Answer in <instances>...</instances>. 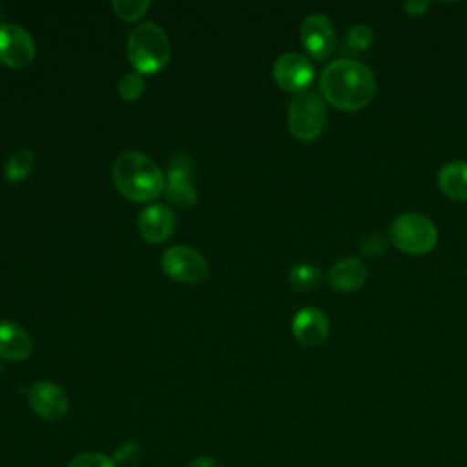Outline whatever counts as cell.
Returning a JSON list of instances; mask_svg holds the SVG:
<instances>
[{
  "label": "cell",
  "instance_id": "277c9868",
  "mask_svg": "<svg viewBox=\"0 0 467 467\" xmlns=\"http://www.w3.org/2000/svg\"><path fill=\"white\" fill-rule=\"evenodd\" d=\"M389 241L403 254L423 255L438 244V228L423 213H400L389 226Z\"/></svg>",
  "mask_w": 467,
  "mask_h": 467
},
{
  "label": "cell",
  "instance_id": "ac0fdd59",
  "mask_svg": "<svg viewBox=\"0 0 467 467\" xmlns=\"http://www.w3.org/2000/svg\"><path fill=\"white\" fill-rule=\"evenodd\" d=\"M321 270L310 263H297L288 272V281L297 292H310L321 283Z\"/></svg>",
  "mask_w": 467,
  "mask_h": 467
},
{
  "label": "cell",
  "instance_id": "ffe728a7",
  "mask_svg": "<svg viewBox=\"0 0 467 467\" xmlns=\"http://www.w3.org/2000/svg\"><path fill=\"white\" fill-rule=\"evenodd\" d=\"M144 77L137 71H130V73H124L120 78H119V84H117V91L120 95L122 100H137L142 93H144Z\"/></svg>",
  "mask_w": 467,
  "mask_h": 467
},
{
  "label": "cell",
  "instance_id": "3957f363",
  "mask_svg": "<svg viewBox=\"0 0 467 467\" xmlns=\"http://www.w3.org/2000/svg\"><path fill=\"white\" fill-rule=\"evenodd\" d=\"M128 58L137 73H157L170 60V38L155 22H142L128 35Z\"/></svg>",
  "mask_w": 467,
  "mask_h": 467
},
{
  "label": "cell",
  "instance_id": "7402d4cb",
  "mask_svg": "<svg viewBox=\"0 0 467 467\" xmlns=\"http://www.w3.org/2000/svg\"><path fill=\"white\" fill-rule=\"evenodd\" d=\"M389 246V239L381 232H368L359 239V250L365 255L376 257L381 255Z\"/></svg>",
  "mask_w": 467,
  "mask_h": 467
},
{
  "label": "cell",
  "instance_id": "5bb4252c",
  "mask_svg": "<svg viewBox=\"0 0 467 467\" xmlns=\"http://www.w3.org/2000/svg\"><path fill=\"white\" fill-rule=\"evenodd\" d=\"M367 265L354 255L339 259L328 272V285L339 294H352L359 290L367 281Z\"/></svg>",
  "mask_w": 467,
  "mask_h": 467
},
{
  "label": "cell",
  "instance_id": "9a60e30c",
  "mask_svg": "<svg viewBox=\"0 0 467 467\" xmlns=\"http://www.w3.org/2000/svg\"><path fill=\"white\" fill-rule=\"evenodd\" d=\"M33 350V339L20 325L2 319L0 321V358L20 361L26 359Z\"/></svg>",
  "mask_w": 467,
  "mask_h": 467
},
{
  "label": "cell",
  "instance_id": "e0dca14e",
  "mask_svg": "<svg viewBox=\"0 0 467 467\" xmlns=\"http://www.w3.org/2000/svg\"><path fill=\"white\" fill-rule=\"evenodd\" d=\"M35 162V153L29 148H20L7 157L4 164V175L11 182H20L33 171Z\"/></svg>",
  "mask_w": 467,
  "mask_h": 467
},
{
  "label": "cell",
  "instance_id": "603a6c76",
  "mask_svg": "<svg viewBox=\"0 0 467 467\" xmlns=\"http://www.w3.org/2000/svg\"><path fill=\"white\" fill-rule=\"evenodd\" d=\"M67 467H117L115 462L104 454L99 452H84L75 456Z\"/></svg>",
  "mask_w": 467,
  "mask_h": 467
},
{
  "label": "cell",
  "instance_id": "9c48e42d",
  "mask_svg": "<svg viewBox=\"0 0 467 467\" xmlns=\"http://www.w3.org/2000/svg\"><path fill=\"white\" fill-rule=\"evenodd\" d=\"M301 44L312 58H327L336 46V33L330 18L321 13H312L299 26Z\"/></svg>",
  "mask_w": 467,
  "mask_h": 467
},
{
  "label": "cell",
  "instance_id": "8fae6325",
  "mask_svg": "<svg viewBox=\"0 0 467 467\" xmlns=\"http://www.w3.org/2000/svg\"><path fill=\"white\" fill-rule=\"evenodd\" d=\"M27 400L31 409L44 420H60L69 407L64 389L51 381H35L27 389Z\"/></svg>",
  "mask_w": 467,
  "mask_h": 467
},
{
  "label": "cell",
  "instance_id": "7c38bea8",
  "mask_svg": "<svg viewBox=\"0 0 467 467\" xmlns=\"http://www.w3.org/2000/svg\"><path fill=\"white\" fill-rule=\"evenodd\" d=\"M330 325L323 310L316 306L301 308L292 319V334L305 347H317L328 336Z\"/></svg>",
  "mask_w": 467,
  "mask_h": 467
},
{
  "label": "cell",
  "instance_id": "d4e9b609",
  "mask_svg": "<svg viewBox=\"0 0 467 467\" xmlns=\"http://www.w3.org/2000/svg\"><path fill=\"white\" fill-rule=\"evenodd\" d=\"M188 467H223L217 460L210 458V456H201V458H195L188 463Z\"/></svg>",
  "mask_w": 467,
  "mask_h": 467
},
{
  "label": "cell",
  "instance_id": "4fadbf2b",
  "mask_svg": "<svg viewBox=\"0 0 467 467\" xmlns=\"http://www.w3.org/2000/svg\"><path fill=\"white\" fill-rule=\"evenodd\" d=\"M137 228L146 241L162 243L175 230V215L166 204H148L137 217Z\"/></svg>",
  "mask_w": 467,
  "mask_h": 467
},
{
  "label": "cell",
  "instance_id": "6da1fadb",
  "mask_svg": "<svg viewBox=\"0 0 467 467\" xmlns=\"http://www.w3.org/2000/svg\"><path fill=\"white\" fill-rule=\"evenodd\" d=\"M319 88L323 99L341 111H358L376 95V77L368 66L352 58H337L323 67Z\"/></svg>",
  "mask_w": 467,
  "mask_h": 467
},
{
  "label": "cell",
  "instance_id": "30bf717a",
  "mask_svg": "<svg viewBox=\"0 0 467 467\" xmlns=\"http://www.w3.org/2000/svg\"><path fill=\"white\" fill-rule=\"evenodd\" d=\"M193 161L186 153H177L171 157L166 173V195L177 206H192L197 201V192L192 184Z\"/></svg>",
  "mask_w": 467,
  "mask_h": 467
},
{
  "label": "cell",
  "instance_id": "52a82bcc",
  "mask_svg": "<svg viewBox=\"0 0 467 467\" xmlns=\"http://www.w3.org/2000/svg\"><path fill=\"white\" fill-rule=\"evenodd\" d=\"M314 64L301 53L288 51L277 57L272 67L274 80L277 86L290 93H303L314 80Z\"/></svg>",
  "mask_w": 467,
  "mask_h": 467
},
{
  "label": "cell",
  "instance_id": "d6986e66",
  "mask_svg": "<svg viewBox=\"0 0 467 467\" xmlns=\"http://www.w3.org/2000/svg\"><path fill=\"white\" fill-rule=\"evenodd\" d=\"M150 5H151L150 0H113L111 2L115 15L124 22L139 20L150 9Z\"/></svg>",
  "mask_w": 467,
  "mask_h": 467
},
{
  "label": "cell",
  "instance_id": "5b68a950",
  "mask_svg": "<svg viewBox=\"0 0 467 467\" xmlns=\"http://www.w3.org/2000/svg\"><path fill=\"white\" fill-rule=\"evenodd\" d=\"M286 124L290 133L303 142L317 139L327 124V104L317 93L303 91L296 95L286 111Z\"/></svg>",
  "mask_w": 467,
  "mask_h": 467
},
{
  "label": "cell",
  "instance_id": "ba28073f",
  "mask_svg": "<svg viewBox=\"0 0 467 467\" xmlns=\"http://www.w3.org/2000/svg\"><path fill=\"white\" fill-rule=\"evenodd\" d=\"M36 53V44L31 33L15 24L2 22L0 24V62L9 67H24L27 66Z\"/></svg>",
  "mask_w": 467,
  "mask_h": 467
},
{
  "label": "cell",
  "instance_id": "44dd1931",
  "mask_svg": "<svg viewBox=\"0 0 467 467\" xmlns=\"http://www.w3.org/2000/svg\"><path fill=\"white\" fill-rule=\"evenodd\" d=\"M347 44L356 51H365L374 42V31L367 24H354L347 29Z\"/></svg>",
  "mask_w": 467,
  "mask_h": 467
},
{
  "label": "cell",
  "instance_id": "7a4b0ae2",
  "mask_svg": "<svg viewBox=\"0 0 467 467\" xmlns=\"http://www.w3.org/2000/svg\"><path fill=\"white\" fill-rule=\"evenodd\" d=\"M111 175L117 190L135 202L155 199L166 184L162 170L146 153L137 150L122 151L111 166Z\"/></svg>",
  "mask_w": 467,
  "mask_h": 467
},
{
  "label": "cell",
  "instance_id": "2e32d148",
  "mask_svg": "<svg viewBox=\"0 0 467 467\" xmlns=\"http://www.w3.org/2000/svg\"><path fill=\"white\" fill-rule=\"evenodd\" d=\"M438 188L452 201L467 202V161H451L443 164L436 175Z\"/></svg>",
  "mask_w": 467,
  "mask_h": 467
},
{
  "label": "cell",
  "instance_id": "cb8c5ba5",
  "mask_svg": "<svg viewBox=\"0 0 467 467\" xmlns=\"http://www.w3.org/2000/svg\"><path fill=\"white\" fill-rule=\"evenodd\" d=\"M429 2H421V0H409V2H403V11L410 16H420V15H425V11L429 9Z\"/></svg>",
  "mask_w": 467,
  "mask_h": 467
},
{
  "label": "cell",
  "instance_id": "8992f818",
  "mask_svg": "<svg viewBox=\"0 0 467 467\" xmlns=\"http://www.w3.org/2000/svg\"><path fill=\"white\" fill-rule=\"evenodd\" d=\"M162 272L173 281L199 283L208 275L206 259L192 246L175 244L162 252Z\"/></svg>",
  "mask_w": 467,
  "mask_h": 467
}]
</instances>
